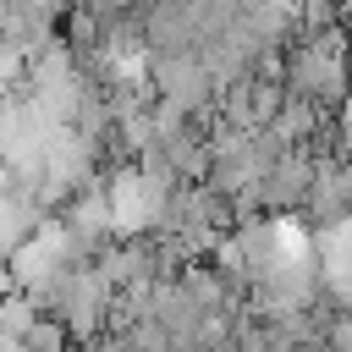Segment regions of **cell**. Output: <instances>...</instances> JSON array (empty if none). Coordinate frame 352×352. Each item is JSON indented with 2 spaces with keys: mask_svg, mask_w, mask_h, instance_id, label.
Wrapping results in <instances>:
<instances>
[{
  "mask_svg": "<svg viewBox=\"0 0 352 352\" xmlns=\"http://www.w3.org/2000/svg\"><path fill=\"white\" fill-rule=\"evenodd\" d=\"M308 187H314V154H308V148H280V160H275L270 176H264V214H292V209H302Z\"/></svg>",
  "mask_w": 352,
  "mask_h": 352,
  "instance_id": "cell-2",
  "label": "cell"
},
{
  "mask_svg": "<svg viewBox=\"0 0 352 352\" xmlns=\"http://www.w3.org/2000/svg\"><path fill=\"white\" fill-rule=\"evenodd\" d=\"M148 82H154V94H160L165 104H176V110H187V116H198V121L214 116L220 88H214V77H209V66H204L198 50L148 55Z\"/></svg>",
  "mask_w": 352,
  "mask_h": 352,
  "instance_id": "cell-1",
  "label": "cell"
},
{
  "mask_svg": "<svg viewBox=\"0 0 352 352\" xmlns=\"http://www.w3.org/2000/svg\"><path fill=\"white\" fill-rule=\"evenodd\" d=\"M72 6H82V11H94L99 22H116V16H132V11H143L148 0H72Z\"/></svg>",
  "mask_w": 352,
  "mask_h": 352,
  "instance_id": "cell-3",
  "label": "cell"
}]
</instances>
